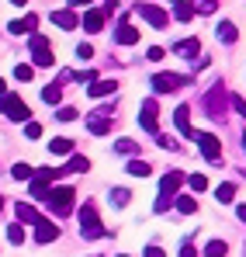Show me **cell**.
I'll use <instances>...</instances> for the list:
<instances>
[{
  "mask_svg": "<svg viewBox=\"0 0 246 257\" xmlns=\"http://www.w3.org/2000/svg\"><path fill=\"white\" fill-rule=\"evenodd\" d=\"M73 188H66V184H56V188H49V195H45V202H49V209L56 215H66L73 209Z\"/></svg>",
  "mask_w": 246,
  "mask_h": 257,
  "instance_id": "6da1fadb",
  "label": "cell"
},
{
  "mask_svg": "<svg viewBox=\"0 0 246 257\" xmlns=\"http://www.w3.org/2000/svg\"><path fill=\"white\" fill-rule=\"evenodd\" d=\"M0 111H4L7 118H14V122H28V115H32L18 94H0Z\"/></svg>",
  "mask_w": 246,
  "mask_h": 257,
  "instance_id": "7a4b0ae2",
  "label": "cell"
},
{
  "mask_svg": "<svg viewBox=\"0 0 246 257\" xmlns=\"http://www.w3.org/2000/svg\"><path fill=\"white\" fill-rule=\"evenodd\" d=\"M191 139L198 143V150H201L205 160H211V164L222 160V143H218V136H211V132H194Z\"/></svg>",
  "mask_w": 246,
  "mask_h": 257,
  "instance_id": "3957f363",
  "label": "cell"
},
{
  "mask_svg": "<svg viewBox=\"0 0 246 257\" xmlns=\"http://www.w3.org/2000/svg\"><path fill=\"white\" fill-rule=\"evenodd\" d=\"M80 233H83V240H97V236H104V226L97 222L94 205H83V209H80Z\"/></svg>",
  "mask_w": 246,
  "mask_h": 257,
  "instance_id": "277c9868",
  "label": "cell"
},
{
  "mask_svg": "<svg viewBox=\"0 0 246 257\" xmlns=\"http://www.w3.org/2000/svg\"><path fill=\"white\" fill-rule=\"evenodd\" d=\"M149 84H153V90H156V94H173L177 87L191 84V77H180V73H156Z\"/></svg>",
  "mask_w": 246,
  "mask_h": 257,
  "instance_id": "5b68a950",
  "label": "cell"
},
{
  "mask_svg": "<svg viewBox=\"0 0 246 257\" xmlns=\"http://www.w3.org/2000/svg\"><path fill=\"white\" fill-rule=\"evenodd\" d=\"M205 108H208V115H211V118H222V115H225V90H222V84L208 90Z\"/></svg>",
  "mask_w": 246,
  "mask_h": 257,
  "instance_id": "8992f818",
  "label": "cell"
},
{
  "mask_svg": "<svg viewBox=\"0 0 246 257\" xmlns=\"http://www.w3.org/2000/svg\"><path fill=\"white\" fill-rule=\"evenodd\" d=\"M135 14H139V18H146L153 28H166V11L153 7V4H135Z\"/></svg>",
  "mask_w": 246,
  "mask_h": 257,
  "instance_id": "52a82bcc",
  "label": "cell"
},
{
  "mask_svg": "<svg viewBox=\"0 0 246 257\" xmlns=\"http://www.w3.org/2000/svg\"><path fill=\"white\" fill-rule=\"evenodd\" d=\"M156 115H160L156 101H153V97H149V101H142V111H139V125L146 128V132H156Z\"/></svg>",
  "mask_w": 246,
  "mask_h": 257,
  "instance_id": "ba28073f",
  "label": "cell"
},
{
  "mask_svg": "<svg viewBox=\"0 0 246 257\" xmlns=\"http://www.w3.org/2000/svg\"><path fill=\"white\" fill-rule=\"evenodd\" d=\"M56 236H59V226H56V222L42 219L39 226H35V243H52Z\"/></svg>",
  "mask_w": 246,
  "mask_h": 257,
  "instance_id": "9c48e42d",
  "label": "cell"
},
{
  "mask_svg": "<svg viewBox=\"0 0 246 257\" xmlns=\"http://www.w3.org/2000/svg\"><path fill=\"white\" fill-rule=\"evenodd\" d=\"M187 177L180 171H170V174H163V181H160V195H177V188L184 184Z\"/></svg>",
  "mask_w": 246,
  "mask_h": 257,
  "instance_id": "30bf717a",
  "label": "cell"
},
{
  "mask_svg": "<svg viewBox=\"0 0 246 257\" xmlns=\"http://www.w3.org/2000/svg\"><path fill=\"white\" fill-rule=\"evenodd\" d=\"M173 122H177V128H180L187 139L194 136V125H191V108H187V104H180V108L173 111Z\"/></svg>",
  "mask_w": 246,
  "mask_h": 257,
  "instance_id": "8fae6325",
  "label": "cell"
},
{
  "mask_svg": "<svg viewBox=\"0 0 246 257\" xmlns=\"http://www.w3.org/2000/svg\"><path fill=\"white\" fill-rule=\"evenodd\" d=\"M49 18H52V25H59V28H63V32H73V28H77V25H80V21H77V14H73V11H52V14H49Z\"/></svg>",
  "mask_w": 246,
  "mask_h": 257,
  "instance_id": "7c38bea8",
  "label": "cell"
},
{
  "mask_svg": "<svg viewBox=\"0 0 246 257\" xmlns=\"http://www.w3.org/2000/svg\"><path fill=\"white\" fill-rule=\"evenodd\" d=\"M201 52V42L198 39H184V42H173V56H184V59H194Z\"/></svg>",
  "mask_w": 246,
  "mask_h": 257,
  "instance_id": "4fadbf2b",
  "label": "cell"
},
{
  "mask_svg": "<svg viewBox=\"0 0 246 257\" xmlns=\"http://www.w3.org/2000/svg\"><path fill=\"white\" fill-rule=\"evenodd\" d=\"M18 219H21V222H28V226H39V222H42L39 209H35V205H28V202H18Z\"/></svg>",
  "mask_w": 246,
  "mask_h": 257,
  "instance_id": "5bb4252c",
  "label": "cell"
},
{
  "mask_svg": "<svg viewBox=\"0 0 246 257\" xmlns=\"http://www.w3.org/2000/svg\"><path fill=\"white\" fill-rule=\"evenodd\" d=\"M83 28H87L90 35L101 32V28H104V11H87V14H83Z\"/></svg>",
  "mask_w": 246,
  "mask_h": 257,
  "instance_id": "9a60e30c",
  "label": "cell"
},
{
  "mask_svg": "<svg viewBox=\"0 0 246 257\" xmlns=\"http://www.w3.org/2000/svg\"><path fill=\"white\" fill-rule=\"evenodd\" d=\"M87 94H90V97H108V94H115V80H101V77H97L94 84L87 87Z\"/></svg>",
  "mask_w": 246,
  "mask_h": 257,
  "instance_id": "2e32d148",
  "label": "cell"
},
{
  "mask_svg": "<svg viewBox=\"0 0 246 257\" xmlns=\"http://www.w3.org/2000/svg\"><path fill=\"white\" fill-rule=\"evenodd\" d=\"M87 128H90L94 136H104V132H111V118H108V115H90V118H87Z\"/></svg>",
  "mask_w": 246,
  "mask_h": 257,
  "instance_id": "e0dca14e",
  "label": "cell"
},
{
  "mask_svg": "<svg viewBox=\"0 0 246 257\" xmlns=\"http://www.w3.org/2000/svg\"><path fill=\"white\" fill-rule=\"evenodd\" d=\"M115 42H118V45H135V42H139V28H132V25H122V28L115 32Z\"/></svg>",
  "mask_w": 246,
  "mask_h": 257,
  "instance_id": "ac0fdd59",
  "label": "cell"
},
{
  "mask_svg": "<svg viewBox=\"0 0 246 257\" xmlns=\"http://www.w3.org/2000/svg\"><path fill=\"white\" fill-rule=\"evenodd\" d=\"M173 18L177 21H191L194 18V4L191 0H173Z\"/></svg>",
  "mask_w": 246,
  "mask_h": 257,
  "instance_id": "d6986e66",
  "label": "cell"
},
{
  "mask_svg": "<svg viewBox=\"0 0 246 257\" xmlns=\"http://www.w3.org/2000/svg\"><path fill=\"white\" fill-rule=\"evenodd\" d=\"M215 35H218L222 42H236V39H239V32H236L232 21H218V25H215Z\"/></svg>",
  "mask_w": 246,
  "mask_h": 257,
  "instance_id": "ffe728a7",
  "label": "cell"
},
{
  "mask_svg": "<svg viewBox=\"0 0 246 257\" xmlns=\"http://www.w3.org/2000/svg\"><path fill=\"white\" fill-rule=\"evenodd\" d=\"M49 150H52L56 157H66V153H73V139H70V136H56V139L49 143Z\"/></svg>",
  "mask_w": 246,
  "mask_h": 257,
  "instance_id": "44dd1931",
  "label": "cell"
},
{
  "mask_svg": "<svg viewBox=\"0 0 246 257\" xmlns=\"http://www.w3.org/2000/svg\"><path fill=\"white\" fill-rule=\"evenodd\" d=\"M173 205H177V212H184V215H194V212H198V202H194L191 195H177V202H173Z\"/></svg>",
  "mask_w": 246,
  "mask_h": 257,
  "instance_id": "7402d4cb",
  "label": "cell"
},
{
  "mask_svg": "<svg viewBox=\"0 0 246 257\" xmlns=\"http://www.w3.org/2000/svg\"><path fill=\"white\" fill-rule=\"evenodd\" d=\"M125 171L132 174V177H149V174H153V167H149L146 160H128V167H125Z\"/></svg>",
  "mask_w": 246,
  "mask_h": 257,
  "instance_id": "603a6c76",
  "label": "cell"
},
{
  "mask_svg": "<svg viewBox=\"0 0 246 257\" xmlns=\"http://www.w3.org/2000/svg\"><path fill=\"white\" fill-rule=\"evenodd\" d=\"M49 181H42V177H32V184H28V195L32 198H39V202H45V195H49V188H45Z\"/></svg>",
  "mask_w": 246,
  "mask_h": 257,
  "instance_id": "cb8c5ba5",
  "label": "cell"
},
{
  "mask_svg": "<svg viewBox=\"0 0 246 257\" xmlns=\"http://www.w3.org/2000/svg\"><path fill=\"white\" fill-rule=\"evenodd\" d=\"M215 198H218L222 205H229V202L236 198V184H218V188H215Z\"/></svg>",
  "mask_w": 246,
  "mask_h": 257,
  "instance_id": "d4e9b609",
  "label": "cell"
},
{
  "mask_svg": "<svg viewBox=\"0 0 246 257\" xmlns=\"http://www.w3.org/2000/svg\"><path fill=\"white\" fill-rule=\"evenodd\" d=\"M42 101H45V104H59V101H63L59 84H49V87H45V90H42Z\"/></svg>",
  "mask_w": 246,
  "mask_h": 257,
  "instance_id": "484cf974",
  "label": "cell"
},
{
  "mask_svg": "<svg viewBox=\"0 0 246 257\" xmlns=\"http://www.w3.org/2000/svg\"><path fill=\"white\" fill-rule=\"evenodd\" d=\"M7 240H11L14 247L25 243V226H21V222H11V226H7Z\"/></svg>",
  "mask_w": 246,
  "mask_h": 257,
  "instance_id": "4316f807",
  "label": "cell"
},
{
  "mask_svg": "<svg viewBox=\"0 0 246 257\" xmlns=\"http://www.w3.org/2000/svg\"><path fill=\"white\" fill-rule=\"evenodd\" d=\"M87 167H90V160H87V157H70V164H66V167H63V171L83 174V171H87Z\"/></svg>",
  "mask_w": 246,
  "mask_h": 257,
  "instance_id": "83f0119b",
  "label": "cell"
},
{
  "mask_svg": "<svg viewBox=\"0 0 246 257\" xmlns=\"http://www.w3.org/2000/svg\"><path fill=\"white\" fill-rule=\"evenodd\" d=\"M32 59H35V66H52V63H56L49 49H35V52H32Z\"/></svg>",
  "mask_w": 246,
  "mask_h": 257,
  "instance_id": "f1b7e54d",
  "label": "cell"
},
{
  "mask_svg": "<svg viewBox=\"0 0 246 257\" xmlns=\"http://www.w3.org/2000/svg\"><path fill=\"white\" fill-rule=\"evenodd\" d=\"M14 77L32 84V77H35V66H32V63H21V66H14Z\"/></svg>",
  "mask_w": 246,
  "mask_h": 257,
  "instance_id": "f546056e",
  "label": "cell"
},
{
  "mask_svg": "<svg viewBox=\"0 0 246 257\" xmlns=\"http://www.w3.org/2000/svg\"><path fill=\"white\" fill-rule=\"evenodd\" d=\"M14 181H32V177H35V171H32V167H28V164H14Z\"/></svg>",
  "mask_w": 246,
  "mask_h": 257,
  "instance_id": "4dcf8cb0",
  "label": "cell"
},
{
  "mask_svg": "<svg viewBox=\"0 0 246 257\" xmlns=\"http://www.w3.org/2000/svg\"><path fill=\"white\" fill-rule=\"evenodd\" d=\"M225 250H229V247H225V240H211V243L205 247L208 257H225Z\"/></svg>",
  "mask_w": 246,
  "mask_h": 257,
  "instance_id": "1f68e13d",
  "label": "cell"
},
{
  "mask_svg": "<svg viewBox=\"0 0 246 257\" xmlns=\"http://www.w3.org/2000/svg\"><path fill=\"white\" fill-rule=\"evenodd\" d=\"M194 4V11H201V14H215L218 11V0H191Z\"/></svg>",
  "mask_w": 246,
  "mask_h": 257,
  "instance_id": "d6a6232c",
  "label": "cell"
},
{
  "mask_svg": "<svg viewBox=\"0 0 246 257\" xmlns=\"http://www.w3.org/2000/svg\"><path fill=\"white\" fill-rule=\"evenodd\" d=\"M187 184H191L194 191H205V188H208V177H205V174H191V177H187Z\"/></svg>",
  "mask_w": 246,
  "mask_h": 257,
  "instance_id": "836d02e7",
  "label": "cell"
},
{
  "mask_svg": "<svg viewBox=\"0 0 246 257\" xmlns=\"http://www.w3.org/2000/svg\"><path fill=\"white\" fill-rule=\"evenodd\" d=\"M128 195H132L128 188H115V191H111V202H115V205H128Z\"/></svg>",
  "mask_w": 246,
  "mask_h": 257,
  "instance_id": "e575fe53",
  "label": "cell"
},
{
  "mask_svg": "<svg viewBox=\"0 0 246 257\" xmlns=\"http://www.w3.org/2000/svg\"><path fill=\"white\" fill-rule=\"evenodd\" d=\"M56 118H59V122H73V118H77V108H70V104H63V108L56 111Z\"/></svg>",
  "mask_w": 246,
  "mask_h": 257,
  "instance_id": "d590c367",
  "label": "cell"
},
{
  "mask_svg": "<svg viewBox=\"0 0 246 257\" xmlns=\"http://www.w3.org/2000/svg\"><path fill=\"white\" fill-rule=\"evenodd\" d=\"M28 49H32V52H35V49H49L45 35H35V32H32V35H28Z\"/></svg>",
  "mask_w": 246,
  "mask_h": 257,
  "instance_id": "8d00e7d4",
  "label": "cell"
},
{
  "mask_svg": "<svg viewBox=\"0 0 246 257\" xmlns=\"http://www.w3.org/2000/svg\"><path fill=\"white\" fill-rule=\"evenodd\" d=\"M115 150H118V153H125V157H128V153H135V150H139V146H135V143H132V139H118V143H115Z\"/></svg>",
  "mask_w": 246,
  "mask_h": 257,
  "instance_id": "74e56055",
  "label": "cell"
},
{
  "mask_svg": "<svg viewBox=\"0 0 246 257\" xmlns=\"http://www.w3.org/2000/svg\"><path fill=\"white\" fill-rule=\"evenodd\" d=\"M170 205H173V195H160V198H156V205H153V212H166Z\"/></svg>",
  "mask_w": 246,
  "mask_h": 257,
  "instance_id": "f35d334b",
  "label": "cell"
},
{
  "mask_svg": "<svg viewBox=\"0 0 246 257\" xmlns=\"http://www.w3.org/2000/svg\"><path fill=\"white\" fill-rule=\"evenodd\" d=\"M7 32H11V35H25V32H28L25 18H21V21H11V25H7ZM28 35H32V32H28Z\"/></svg>",
  "mask_w": 246,
  "mask_h": 257,
  "instance_id": "ab89813d",
  "label": "cell"
},
{
  "mask_svg": "<svg viewBox=\"0 0 246 257\" xmlns=\"http://www.w3.org/2000/svg\"><path fill=\"white\" fill-rule=\"evenodd\" d=\"M39 136H42L39 122H25V139H39Z\"/></svg>",
  "mask_w": 246,
  "mask_h": 257,
  "instance_id": "60d3db41",
  "label": "cell"
},
{
  "mask_svg": "<svg viewBox=\"0 0 246 257\" xmlns=\"http://www.w3.org/2000/svg\"><path fill=\"white\" fill-rule=\"evenodd\" d=\"M77 56H80L83 63H87V59L94 56V49H90V45H87V42H80V45H77Z\"/></svg>",
  "mask_w": 246,
  "mask_h": 257,
  "instance_id": "b9f144b4",
  "label": "cell"
},
{
  "mask_svg": "<svg viewBox=\"0 0 246 257\" xmlns=\"http://www.w3.org/2000/svg\"><path fill=\"white\" fill-rule=\"evenodd\" d=\"M142 254H146V257H166V250H163V247H156V243H149Z\"/></svg>",
  "mask_w": 246,
  "mask_h": 257,
  "instance_id": "7bdbcfd3",
  "label": "cell"
},
{
  "mask_svg": "<svg viewBox=\"0 0 246 257\" xmlns=\"http://www.w3.org/2000/svg\"><path fill=\"white\" fill-rule=\"evenodd\" d=\"M166 52L163 49H160V45H153V49H149V52H146V59H153V63H160V59H163Z\"/></svg>",
  "mask_w": 246,
  "mask_h": 257,
  "instance_id": "ee69618b",
  "label": "cell"
},
{
  "mask_svg": "<svg viewBox=\"0 0 246 257\" xmlns=\"http://www.w3.org/2000/svg\"><path fill=\"white\" fill-rule=\"evenodd\" d=\"M229 101H232V108H236L239 115H246V101H243V97H239V94H236V97H229Z\"/></svg>",
  "mask_w": 246,
  "mask_h": 257,
  "instance_id": "f6af8a7d",
  "label": "cell"
},
{
  "mask_svg": "<svg viewBox=\"0 0 246 257\" xmlns=\"http://www.w3.org/2000/svg\"><path fill=\"white\" fill-rule=\"evenodd\" d=\"M180 257H198V250H194L191 243H184V247H180Z\"/></svg>",
  "mask_w": 246,
  "mask_h": 257,
  "instance_id": "bcb514c9",
  "label": "cell"
},
{
  "mask_svg": "<svg viewBox=\"0 0 246 257\" xmlns=\"http://www.w3.org/2000/svg\"><path fill=\"white\" fill-rule=\"evenodd\" d=\"M90 0H70V7H87Z\"/></svg>",
  "mask_w": 246,
  "mask_h": 257,
  "instance_id": "7dc6e473",
  "label": "cell"
},
{
  "mask_svg": "<svg viewBox=\"0 0 246 257\" xmlns=\"http://www.w3.org/2000/svg\"><path fill=\"white\" fill-rule=\"evenodd\" d=\"M236 215H239V219L246 222V205H239V209H236Z\"/></svg>",
  "mask_w": 246,
  "mask_h": 257,
  "instance_id": "c3c4849f",
  "label": "cell"
},
{
  "mask_svg": "<svg viewBox=\"0 0 246 257\" xmlns=\"http://www.w3.org/2000/svg\"><path fill=\"white\" fill-rule=\"evenodd\" d=\"M11 4H18V7H25V4H28V0H11Z\"/></svg>",
  "mask_w": 246,
  "mask_h": 257,
  "instance_id": "681fc988",
  "label": "cell"
},
{
  "mask_svg": "<svg viewBox=\"0 0 246 257\" xmlns=\"http://www.w3.org/2000/svg\"><path fill=\"white\" fill-rule=\"evenodd\" d=\"M4 90H7V84H4V77H0V94H4Z\"/></svg>",
  "mask_w": 246,
  "mask_h": 257,
  "instance_id": "f907efd6",
  "label": "cell"
},
{
  "mask_svg": "<svg viewBox=\"0 0 246 257\" xmlns=\"http://www.w3.org/2000/svg\"><path fill=\"white\" fill-rule=\"evenodd\" d=\"M243 153H246V136H243Z\"/></svg>",
  "mask_w": 246,
  "mask_h": 257,
  "instance_id": "816d5d0a",
  "label": "cell"
},
{
  "mask_svg": "<svg viewBox=\"0 0 246 257\" xmlns=\"http://www.w3.org/2000/svg\"><path fill=\"white\" fill-rule=\"evenodd\" d=\"M0 209H4V195H0Z\"/></svg>",
  "mask_w": 246,
  "mask_h": 257,
  "instance_id": "f5cc1de1",
  "label": "cell"
},
{
  "mask_svg": "<svg viewBox=\"0 0 246 257\" xmlns=\"http://www.w3.org/2000/svg\"><path fill=\"white\" fill-rule=\"evenodd\" d=\"M118 257H128V254H118Z\"/></svg>",
  "mask_w": 246,
  "mask_h": 257,
  "instance_id": "db71d44e",
  "label": "cell"
},
{
  "mask_svg": "<svg viewBox=\"0 0 246 257\" xmlns=\"http://www.w3.org/2000/svg\"><path fill=\"white\" fill-rule=\"evenodd\" d=\"M108 4H111V0H108Z\"/></svg>",
  "mask_w": 246,
  "mask_h": 257,
  "instance_id": "11a10c76",
  "label": "cell"
}]
</instances>
